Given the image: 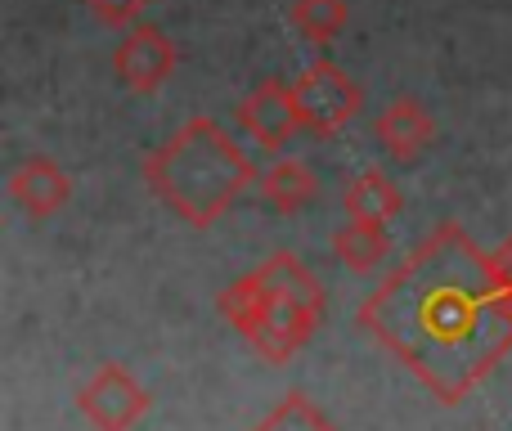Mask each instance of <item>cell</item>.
I'll return each mask as SVG.
<instances>
[{
  "label": "cell",
  "instance_id": "4fadbf2b",
  "mask_svg": "<svg viewBox=\"0 0 512 431\" xmlns=\"http://www.w3.org/2000/svg\"><path fill=\"white\" fill-rule=\"evenodd\" d=\"M346 23H351V5L346 0H292V27L310 45H319V50L328 41H337L346 32Z\"/></svg>",
  "mask_w": 512,
  "mask_h": 431
},
{
  "label": "cell",
  "instance_id": "8992f818",
  "mask_svg": "<svg viewBox=\"0 0 512 431\" xmlns=\"http://www.w3.org/2000/svg\"><path fill=\"white\" fill-rule=\"evenodd\" d=\"M180 63V50L158 23H135L113 45V77L131 95H158Z\"/></svg>",
  "mask_w": 512,
  "mask_h": 431
},
{
  "label": "cell",
  "instance_id": "8fae6325",
  "mask_svg": "<svg viewBox=\"0 0 512 431\" xmlns=\"http://www.w3.org/2000/svg\"><path fill=\"white\" fill-rule=\"evenodd\" d=\"M261 198L274 207L279 216H297V212H306L310 203H315V194H319V180H315V171L306 167L301 158H279V162H270V167L261 171Z\"/></svg>",
  "mask_w": 512,
  "mask_h": 431
},
{
  "label": "cell",
  "instance_id": "7c38bea8",
  "mask_svg": "<svg viewBox=\"0 0 512 431\" xmlns=\"http://www.w3.org/2000/svg\"><path fill=\"white\" fill-rule=\"evenodd\" d=\"M333 256L351 274H373L391 256V234L378 220H346L333 234Z\"/></svg>",
  "mask_w": 512,
  "mask_h": 431
},
{
  "label": "cell",
  "instance_id": "52a82bcc",
  "mask_svg": "<svg viewBox=\"0 0 512 431\" xmlns=\"http://www.w3.org/2000/svg\"><path fill=\"white\" fill-rule=\"evenodd\" d=\"M373 140L396 167H414L436 144V117L427 113L423 99L396 95L378 117H373Z\"/></svg>",
  "mask_w": 512,
  "mask_h": 431
},
{
  "label": "cell",
  "instance_id": "6da1fadb",
  "mask_svg": "<svg viewBox=\"0 0 512 431\" xmlns=\"http://www.w3.org/2000/svg\"><path fill=\"white\" fill-rule=\"evenodd\" d=\"M355 324L441 405H459L512 351V283L459 220H441L382 274Z\"/></svg>",
  "mask_w": 512,
  "mask_h": 431
},
{
  "label": "cell",
  "instance_id": "ba28073f",
  "mask_svg": "<svg viewBox=\"0 0 512 431\" xmlns=\"http://www.w3.org/2000/svg\"><path fill=\"white\" fill-rule=\"evenodd\" d=\"M9 203L18 207L27 220H50L72 203V176L50 158V153H32L23 158L5 180Z\"/></svg>",
  "mask_w": 512,
  "mask_h": 431
},
{
  "label": "cell",
  "instance_id": "277c9868",
  "mask_svg": "<svg viewBox=\"0 0 512 431\" xmlns=\"http://www.w3.org/2000/svg\"><path fill=\"white\" fill-rule=\"evenodd\" d=\"M292 104H297V122L306 135L333 140L355 122V113L364 108V90L337 68L333 59H315L301 68V77L292 81Z\"/></svg>",
  "mask_w": 512,
  "mask_h": 431
},
{
  "label": "cell",
  "instance_id": "9c48e42d",
  "mask_svg": "<svg viewBox=\"0 0 512 431\" xmlns=\"http://www.w3.org/2000/svg\"><path fill=\"white\" fill-rule=\"evenodd\" d=\"M239 126L252 135L256 149H265V153L288 149V140L301 131L288 81L265 77L261 86H252V95L239 104Z\"/></svg>",
  "mask_w": 512,
  "mask_h": 431
},
{
  "label": "cell",
  "instance_id": "5bb4252c",
  "mask_svg": "<svg viewBox=\"0 0 512 431\" xmlns=\"http://www.w3.org/2000/svg\"><path fill=\"white\" fill-rule=\"evenodd\" d=\"M252 431H342L306 391H288Z\"/></svg>",
  "mask_w": 512,
  "mask_h": 431
},
{
  "label": "cell",
  "instance_id": "30bf717a",
  "mask_svg": "<svg viewBox=\"0 0 512 431\" xmlns=\"http://www.w3.org/2000/svg\"><path fill=\"white\" fill-rule=\"evenodd\" d=\"M342 212L346 220H378V225H387V220L405 212V194H400V185L382 167H364L360 176L346 180Z\"/></svg>",
  "mask_w": 512,
  "mask_h": 431
},
{
  "label": "cell",
  "instance_id": "5b68a950",
  "mask_svg": "<svg viewBox=\"0 0 512 431\" xmlns=\"http://www.w3.org/2000/svg\"><path fill=\"white\" fill-rule=\"evenodd\" d=\"M149 391L135 382L126 364H99L77 387V414L95 431H131L149 414Z\"/></svg>",
  "mask_w": 512,
  "mask_h": 431
},
{
  "label": "cell",
  "instance_id": "9a60e30c",
  "mask_svg": "<svg viewBox=\"0 0 512 431\" xmlns=\"http://www.w3.org/2000/svg\"><path fill=\"white\" fill-rule=\"evenodd\" d=\"M81 5L90 9V18L104 27H135L144 23V14H149V5H158V0H81Z\"/></svg>",
  "mask_w": 512,
  "mask_h": 431
},
{
  "label": "cell",
  "instance_id": "3957f363",
  "mask_svg": "<svg viewBox=\"0 0 512 431\" xmlns=\"http://www.w3.org/2000/svg\"><path fill=\"white\" fill-rule=\"evenodd\" d=\"M216 310L265 364H288L324 324V283L297 252H270L216 297Z\"/></svg>",
  "mask_w": 512,
  "mask_h": 431
},
{
  "label": "cell",
  "instance_id": "2e32d148",
  "mask_svg": "<svg viewBox=\"0 0 512 431\" xmlns=\"http://www.w3.org/2000/svg\"><path fill=\"white\" fill-rule=\"evenodd\" d=\"M495 256H499V265H504V274H508V283H512V238H508L504 247H499Z\"/></svg>",
  "mask_w": 512,
  "mask_h": 431
},
{
  "label": "cell",
  "instance_id": "7a4b0ae2",
  "mask_svg": "<svg viewBox=\"0 0 512 431\" xmlns=\"http://www.w3.org/2000/svg\"><path fill=\"white\" fill-rule=\"evenodd\" d=\"M140 176L162 207L194 229L216 225L248 194L252 180H261L239 140L216 117H189L140 162Z\"/></svg>",
  "mask_w": 512,
  "mask_h": 431
}]
</instances>
